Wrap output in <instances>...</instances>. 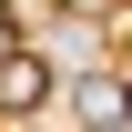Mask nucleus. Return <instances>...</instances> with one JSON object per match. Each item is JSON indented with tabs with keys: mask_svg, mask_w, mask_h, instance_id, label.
Listing matches in <instances>:
<instances>
[{
	"mask_svg": "<svg viewBox=\"0 0 132 132\" xmlns=\"http://www.w3.org/2000/svg\"><path fill=\"white\" fill-rule=\"evenodd\" d=\"M51 102V61L41 51H10V61H0V122H31Z\"/></svg>",
	"mask_w": 132,
	"mask_h": 132,
	"instance_id": "2",
	"label": "nucleus"
},
{
	"mask_svg": "<svg viewBox=\"0 0 132 132\" xmlns=\"http://www.w3.org/2000/svg\"><path fill=\"white\" fill-rule=\"evenodd\" d=\"M10 51H20V41H10V10H0V61H10Z\"/></svg>",
	"mask_w": 132,
	"mask_h": 132,
	"instance_id": "3",
	"label": "nucleus"
},
{
	"mask_svg": "<svg viewBox=\"0 0 132 132\" xmlns=\"http://www.w3.org/2000/svg\"><path fill=\"white\" fill-rule=\"evenodd\" d=\"M61 102H71V122H81V132H122V122H132V81H122V71H81Z\"/></svg>",
	"mask_w": 132,
	"mask_h": 132,
	"instance_id": "1",
	"label": "nucleus"
},
{
	"mask_svg": "<svg viewBox=\"0 0 132 132\" xmlns=\"http://www.w3.org/2000/svg\"><path fill=\"white\" fill-rule=\"evenodd\" d=\"M0 10H10V0H0Z\"/></svg>",
	"mask_w": 132,
	"mask_h": 132,
	"instance_id": "5",
	"label": "nucleus"
},
{
	"mask_svg": "<svg viewBox=\"0 0 132 132\" xmlns=\"http://www.w3.org/2000/svg\"><path fill=\"white\" fill-rule=\"evenodd\" d=\"M71 10H112V0H71Z\"/></svg>",
	"mask_w": 132,
	"mask_h": 132,
	"instance_id": "4",
	"label": "nucleus"
}]
</instances>
